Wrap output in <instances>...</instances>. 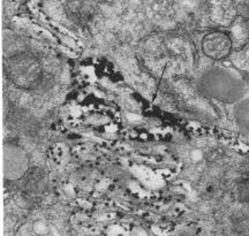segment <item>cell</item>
Listing matches in <instances>:
<instances>
[{"instance_id": "cell-1", "label": "cell", "mask_w": 249, "mask_h": 236, "mask_svg": "<svg viewBox=\"0 0 249 236\" xmlns=\"http://www.w3.org/2000/svg\"><path fill=\"white\" fill-rule=\"evenodd\" d=\"M200 89L207 97L225 104L241 101L246 92L241 77L223 67H213L204 71L200 79Z\"/></svg>"}, {"instance_id": "cell-2", "label": "cell", "mask_w": 249, "mask_h": 236, "mask_svg": "<svg viewBox=\"0 0 249 236\" xmlns=\"http://www.w3.org/2000/svg\"><path fill=\"white\" fill-rule=\"evenodd\" d=\"M5 73L12 84L22 90L36 89L44 75L39 59L27 52L9 57L5 63Z\"/></svg>"}, {"instance_id": "cell-3", "label": "cell", "mask_w": 249, "mask_h": 236, "mask_svg": "<svg viewBox=\"0 0 249 236\" xmlns=\"http://www.w3.org/2000/svg\"><path fill=\"white\" fill-rule=\"evenodd\" d=\"M29 169V157L20 145L7 143L4 148V174L9 181L21 179Z\"/></svg>"}, {"instance_id": "cell-4", "label": "cell", "mask_w": 249, "mask_h": 236, "mask_svg": "<svg viewBox=\"0 0 249 236\" xmlns=\"http://www.w3.org/2000/svg\"><path fill=\"white\" fill-rule=\"evenodd\" d=\"M202 51L214 61L224 60L232 51V39L225 32L214 30L207 34L202 39Z\"/></svg>"}, {"instance_id": "cell-5", "label": "cell", "mask_w": 249, "mask_h": 236, "mask_svg": "<svg viewBox=\"0 0 249 236\" xmlns=\"http://www.w3.org/2000/svg\"><path fill=\"white\" fill-rule=\"evenodd\" d=\"M234 117L236 123H238L242 129L249 132V98L240 101L236 104Z\"/></svg>"}, {"instance_id": "cell-6", "label": "cell", "mask_w": 249, "mask_h": 236, "mask_svg": "<svg viewBox=\"0 0 249 236\" xmlns=\"http://www.w3.org/2000/svg\"><path fill=\"white\" fill-rule=\"evenodd\" d=\"M236 197L241 203L249 204V176L238 183V185H236Z\"/></svg>"}]
</instances>
